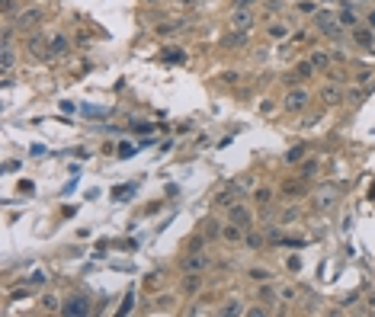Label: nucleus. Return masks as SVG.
<instances>
[{
	"mask_svg": "<svg viewBox=\"0 0 375 317\" xmlns=\"http://www.w3.org/2000/svg\"><path fill=\"white\" fill-rule=\"evenodd\" d=\"M314 70H318V68L311 64V58H305V61H299L289 74H282V84L285 87H299V84H305L308 77H314Z\"/></svg>",
	"mask_w": 375,
	"mask_h": 317,
	"instance_id": "obj_5",
	"label": "nucleus"
},
{
	"mask_svg": "<svg viewBox=\"0 0 375 317\" xmlns=\"http://www.w3.org/2000/svg\"><path fill=\"white\" fill-rule=\"evenodd\" d=\"M285 7V0H266V3H263V13H269V16H276L279 13V10Z\"/></svg>",
	"mask_w": 375,
	"mask_h": 317,
	"instance_id": "obj_39",
	"label": "nucleus"
},
{
	"mask_svg": "<svg viewBox=\"0 0 375 317\" xmlns=\"http://www.w3.org/2000/svg\"><path fill=\"white\" fill-rule=\"evenodd\" d=\"M161 61H167V64H186V52L180 45H170V48H164V52H161Z\"/></svg>",
	"mask_w": 375,
	"mask_h": 317,
	"instance_id": "obj_20",
	"label": "nucleus"
},
{
	"mask_svg": "<svg viewBox=\"0 0 375 317\" xmlns=\"http://www.w3.org/2000/svg\"><path fill=\"white\" fill-rule=\"evenodd\" d=\"M10 23L16 26V32H26V35H29V32H36L38 26L45 23V10L42 7H23Z\"/></svg>",
	"mask_w": 375,
	"mask_h": 317,
	"instance_id": "obj_2",
	"label": "nucleus"
},
{
	"mask_svg": "<svg viewBox=\"0 0 375 317\" xmlns=\"http://www.w3.org/2000/svg\"><path fill=\"white\" fill-rule=\"evenodd\" d=\"M282 247H292V250H301V247H305V240H301V237H282Z\"/></svg>",
	"mask_w": 375,
	"mask_h": 317,
	"instance_id": "obj_46",
	"label": "nucleus"
},
{
	"mask_svg": "<svg viewBox=\"0 0 375 317\" xmlns=\"http://www.w3.org/2000/svg\"><path fill=\"white\" fill-rule=\"evenodd\" d=\"M247 234L244 225H238V221H225L222 225V240H228V244H241Z\"/></svg>",
	"mask_w": 375,
	"mask_h": 317,
	"instance_id": "obj_14",
	"label": "nucleus"
},
{
	"mask_svg": "<svg viewBox=\"0 0 375 317\" xmlns=\"http://www.w3.org/2000/svg\"><path fill=\"white\" fill-rule=\"evenodd\" d=\"M42 308L52 311V314H55V311L61 314V304H58V298H55V295H45V298H42Z\"/></svg>",
	"mask_w": 375,
	"mask_h": 317,
	"instance_id": "obj_41",
	"label": "nucleus"
},
{
	"mask_svg": "<svg viewBox=\"0 0 375 317\" xmlns=\"http://www.w3.org/2000/svg\"><path fill=\"white\" fill-rule=\"evenodd\" d=\"M19 167H23V163L13 160V157H10V160H3V173H13V170H19Z\"/></svg>",
	"mask_w": 375,
	"mask_h": 317,
	"instance_id": "obj_48",
	"label": "nucleus"
},
{
	"mask_svg": "<svg viewBox=\"0 0 375 317\" xmlns=\"http://www.w3.org/2000/svg\"><path fill=\"white\" fill-rule=\"evenodd\" d=\"M260 0H231V10H257Z\"/></svg>",
	"mask_w": 375,
	"mask_h": 317,
	"instance_id": "obj_42",
	"label": "nucleus"
},
{
	"mask_svg": "<svg viewBox=\"0 0 375 317\" xmlns=\"http://www.w3.org/2000/svg\"><path fill=\"white\" fill-rule=\"evenodd\" d=\"M346 96H343V90H340V87H321V103L324 106H340V103H343Z\"/></svg>",
	"mask_w": 375,
	"mask_h": 317,
	"instance_id": "obj_18",
	"label": "nucleus"
},
{
	"mask_svg": "<svg viewBox=\"0 0 375 317\" xmlns=\"http://www.w3.org/2000/svg\"><path fill=\"white\" fill-rule=\"evenodd\" d=\"M247 39H250V32H241V29H228L222 35V48L225 52H241V48L247 45Z\"/></svg>",
	"mask_w": 375,
	"mask_h": 317,
	"instance_id": "obj_12",
	"label": "nucleus"
},
{
	"mask_svg": "<svg viewBox=\"0 0 375 317\" xmlns=\"http://www.w3.org/2000/svg\"><path fill=\"white\" fill-rule=\"evenodd\" d=\"M253 23H257V10H231V13H228V29L250 32Z\"/></svg>",
	"mask_w": 375,
	"mask_h": 317,
	"instance_id": "obj_8",
	"label": "nucleus"
},
{
	"mask_svg": "<svg viewBox=\"0 0 375 317\" xmlns=\"http://www.w3.org/2000/svg\"><path fill=\"white\" fill-rule=\"evenodd\" d=\"M314 29L321 35H330V39H340L343 35V26H340L337 13H327V10H318L314 13Z\"/></svg>",
	"mask_w": 375,
	"mask_h": 317,
	"instance_id": "obj_4",
	"label": "nucleus"
},
{
	"mask_svg": "<svg viewBox=\"0 0 375 317\" xmlns=\"http://www.w3.org/2000/svg\"><path fill=\"white\" fill-rule=\"evenodd\" d=\"M330 61H334V54L324 52V48H314V52H311V64L318 70H330Z\"/></svg>",
	"mask_w": 375,
	"mask_h": 317,
	"instance_id": "obj_23",
	"label": "nucleus"
},
{
	"mask_svg": "<svg viewBox=\"0 0 375 317\" xmlns=\"http://www.w3.org/2000/svg\"><path fill=\"white\" fill-rule=\"evenodd\" d=\"M154 128H157V125H151V122H135V125H131V132H135V135H148V132H154Z\"/></svg>",
	"mask_w": 375,
	"mask_h": 317,
	"instance_id": "obj_44",
	"label": "nucleus"
},
{
	"mask_svg": "<svg viewBox=\"0 0 375 317\" xmlns=\"http://www.w3.org/2000/svg\"><path fill=\"white\" fill-rule=\"evenodd\" d=\"M308 106H311V93H308L305 84L289 87V90H285V96H282V109L289 112V116H299V112H305Z\"/></svg>",
	"mask_w": 375,
	"mask_h": 317,
	"instance_id": "obj_1",
	"label": "nucleus"
},
{
	"mask_svg": "<svg viewBox=\"0 0 375 317\" xmlns=\"http://www.w3.org/2000/svg\"><path fill=\"white\" fill-rule=\"evenodd\" d=\"M215 314H218V317H234V314H244V308H241V301H238V298H231V301H225L222 304V308H218V311H215Z\"/></svg>",
	"mask_w": 375,
	"mask_h": 317,
	"instance_id": "obj_30",
	"label": "nucleus"
},
{
	"mask_svg": "<svg viewBox=\"0 0 375 317\" xmlns=\"http://www.w3.org/2000/svg\"><path fill=\"white\" fill-rule=\"evenodd\" d=\"M257 298H260V301H279V285L257 282Z\"/></svg>",
	"mask_w": 375,
	"mask_h": 317,
	"instance_id": "obj_22",
	"label": "nucleus"
},
{
	"mask_svg": "<svg viewBox=\"0 0 375 317\" xmlns=\"http://www.w3.org/2000/svg\"><path fill=\"white\" fill-rule=\"evenodd\" d=\"M318 173H321V160H318V157H305V160L299 163V173H295V176H301L305 183H311Z\"/></svg>",
	"mask_w": 375,
	"mask_h": 317,
	"instance_id": "obj_15",
	"label": "nucleus"
},
{
	"mask_svg": "<svg viewBox=\"0 0 375 317\" xmlns=\"http://www.w3.org/2000/svg\"><path fill=\"white\" fill-rule=\"evenodd\" d=\"M372 80H375V70H369V68L356 70V84H362V87H366V84H372Z\"/></svg>",
	"mask_w": 375,
	"mask_h": 317,
	"instance_id": "obj_40",
	"label": "nucleus"
},
{
	"mask_svg": "<svg viewBox=\"0 0 375 317\" xmlns=\"http://www.w3.org/2000/svg\"><path fill=\"white\" fill-rule=\"evenodd\" d=\"M58 109H61L64 116H71V112H77V109H74V103H71V100H61V103H58Z\"/></svg>",
	"mask_w": 375,
	"mask_h": 317,
	"instance_id": "obj_51",
	"label": "nucleus"
},
{
	"mask_svg": "<svg viewBox=\"0 0 375 317\" xmlns=\"http://www.w3.org/2000/svg\"><path fill=\"white\" fill-rule=\"evenodd\" d=\"M71 39L64 35V32H52L48 35V61H55V58H64V54L71 52Z\"/></svg>",
	"mask_w": 375,
	"mask_h": 317,
	"instance_id": "obj_9",
	"label": "nucleus"
},
{
	"mask_svg": "<svg viewBox=\"0 0 375 317\" xmlns=\"http://www.w3.org/2000/svg\"><path fill=\"white\" fill-rule=\"evenodd\" d=\"M299 215H301V209H299V205H289V209H285L282 215H279V225H289V221H295Z\"/></svg>",
	"mask_w": 375,
	"mask_h": 317,
	"instance_id": "obj_36",
	"label": "nucleus"
},
{
	"mask_svg": "<svg viewBox=\"0 0 375 317\" xmlns=\"http://www.w3.org/2000/svg\"><path fill=\"white\" fill-rule=\"evenodd\" d=\"M173 3H176V7H183V10H192L199 0H173Z\"/></svg>",
	"mask_w": 375,
	"mask_h": 317,
	"instance_id": "obj_55",
	"label": "nucleus"
},
{
	"mask_svg": "<svg viewBox=\"0 0 375 317\" xmlns=\"http://www.w3.org/2000/svg\"><path fill=\"white\" fill-rule=\"evenodd\" d=\"M202 288V272H183V295H196Z\"/></svg>",
	"mask_w": 375,
	"mask_h": 317,
	"instance_id": "obj_21",
	"label": "nucleus"
},
{
	"mask_svg": "<svg viewBox=\"0 0 375 317\" xmlns=\"http://www.w3.org/2000/svg\"><path fill=\"white\" fill-rule=\"evenodd\" d=\"M13 64H16V52H13V45H3V52H0V70H3V74H10V70H13Z\"/></svg>",
	"mask_w": 375,
	"mask_h": 317,
	"instance_id": "obj_24",
	"label": "nucleus"
},
{
	"mask_svg": "<svg viewBox=\"0 0 375 317\" xmlns=\"http://www.w3.org/2000/svg\"><path fill=\"white\" fill-rule=\"evenodd\" d=\"M250 199H253V205L266 209L269 202H273V189H269V186H260V189H253V193H250Z\"/></svg>",
	"mask_w": 375,
	"mask_h": 317,
	"instance_id": "obj_28",
	"label": "nucleus"
},
{
	"mask_svg": "<svg viewBox=\"0 0 375 317\" xmlns=\"http://www.w3.org/2000/svg\"><path fill=\"white\" fill-rule=\"evenodd\" d=\"M337 199H340V186L321 183L318 189H314V195H311V205H314V211H330L334 205H337Z\"/></svg>",
	"mask_w": 375,
	"mask_h": 317,
	"instance_id": "obj_3",
	"label": "nucleus"
},
{
	"mask_svg": "<svg viewBox=\"0 0 375 317\" xmlns=\"http://www.w3.org/2000/svg\"><path fill=\"white\" fill-rule=\"evenodd\" d=\"M131 304H135V292H129L122 298V308H119V314H131Z\"/></svg>",
	"mask_w": 375,
	"mask_h": 317,
	"instance_id": "obj_45",
	"label": "nucleus"
},
{
	"mask_svg": "<svg viewBox=\"0 0 375 317\" xmlns=\"http://www.w3.org/2000/svg\"><path fill=\"white\" fill-rule=\"evenodd\" d=\"M138 151H141L138 144H131V141H122V144L115 147V157H122V160H131V157H135Z\"/></svg>",
	"mask_w": 375,
	"mask_h": 317,
	"instance_id": "obj_31",
	"label": "nucleus"
},
{
	"mask_svg": "<svg viewBox=\"0 0 375 317\" xmlns=\"http://www.w3.org/2000/svg\"><path fill=\"white\" fill-rule=\"evenodd\" d=\"M206 269H208L206 250H186V256L180 260V272H206Z\"/></svg>",
	"mask_w": 375,
	"mask_h": 317,
	"instance_id": "obj_7",
	"label": "nucleus"
},
{
	"mask_svg": "<svg viewBox=\"0 0 375 317\" xmlns=\"http://www.w3.org/2000/svg\"><path fill=\"white\" fill-rule=\"evenodd\" d=\"M244 314H247V317H263V314H266V311H263V308H247Z\"/></svg>",
	"mask_w": 375,
	"mask_h": 317,
	"instance_id": "obj_56",
	"label": "nucleus"
},
{
	"mask_svg": "<svg viewBox=\"0 0 375 317\" xmlns=\"http://www.w3.org/2000/svg\"><path fill=\"white\" fill-rule=\"evenodd\" d=\"M61 314H68V317H84V314H90V298H87V295H71L68 301L61 304Z\"/></svg>",
	"mask_w": 375,
	"mask_h": 317,
	"instance_id": "obj_10",
	"label": "nucleus"
},
{
	"mask_svg": "<svg viewBox=\"0 0 375 317\" xmlns=\"http://www.w3.org/2000/svg\"><path fill=\"white\" fill-rule=\"evenodd\" d=\"M238 199H241V195H238V193H234V189L228 186V189H222V193L215 195V205H218V209H231V205H234Z\"/></svg>",
	"mask_w": 375,
	"mask_h": 317,
	"instance_id": "obj_26",
	"label": "nucleus"
},
{
	"mask_svg": "<svg viewBox=\"0 0 375 317\" xmlns=\"http://www.w3.org/2000/svg\"><path fill=\"white\" fill-rule=\"evenodd\" d=\"M366 23H369V26H372V29H375V10H372V13H369V19H366Z\"/></svg>",
	"mask_w": 375,
	"mask_h": 317,
	"instance_id": "obj_59",
	"label": "nucleus"
},
{
	"mask_svg": "<svg viewBox=\"0 0 375 317\" xmlns=\"http://www.w3.org/2000/svg\"><path fill=\"white\" fill-rule=\"evenodd\" d=\"M247 279L250 282H269V279H276L269 269H260V266H253V269H247Z\"/></svg>",
	"mask_w": 375,
	"mask_h": 317,
	"instance_id": "obj_32",
	"label": "nucleus"
},
{
	"mask_svg": "<svg viewBox=\"0 0 375 317\" xmlns=\"http://www.w3.org/2000/svg\"><path fill=\"white\" fill-rule=\"evenodd\" d=\"M308 151H311L308 144H295V147H289V151H285L282 160H285V163H301V160L308 157Z\"/></svg>",
	"mask_w": 375,
	"mask_h": 317,
	"instance_id": "obj_25",
	"label": "nucleus"
},
{
	"mask_svg": "<svg viewBox=\"0 0 375 317\" xmlns=\"http://www.w3.org/2000/svg\"><path fill=\"white\" fill-rule=\"evenodd\" d=\"M45 282V272H32L29 276V285H42Z\"/></svg>",
	"mask_w": 375,
	"mask_h": 317,
	"instance_id": "obj_54",
	"label": "nucleus"
},
{
	"mask_svg": "<svg viewBox=\"0 0 375 317\" xmlns=\"http://www.w3.org/2000/svg\"><path fill=\"white\" fill-rule=\"evenodd\" d=\"M26 54L36 61H48V35L45 32H29L26 39Z\"/></svg>",
	"mask_w": 375,
	"mask_h": 317,
	"instance_id": "obj_6",
	"label": "nucleus"
},
{
	"mask_svg": "<svg viewBox=\"0 0 375 317\" xmlns=\"http://www.w3.org/2000/svg\"><path fill=\"white\" fill-rule=\"evenodd\" d=\"M260 112H263V116H273V112H276V103L273 100H263L260 103Z\"/></svg>",
	"mask_w": 375,
	"mask_h": 317,
	"instance_id": "obj_47",
	"label": "nucleus"
},
{
	"mask_svg": "<svg viewBox=\"0 0 375 317\" xmlns=\"http://www.w3.org/2000/svg\"><path fill=\"white\" fill-rule=\"evenodd\" d=\"M29 151H32V157H45V147H42V144H32Z\"/></svg>",
	"mask_w": 375,
	"mask_h": 317,
	"instance_id": "obj_57",
	"label": "nucleus"
},
{
	"mask_svg": "<svg viewBox=\"0 0 375 317\" xmlns=\"http://www.w3.org/2000/svg\"><path fill=\"white\" fill-rule=\"evenodd\" d=\"M241 80V74L238 70H222V74H218V84H228V87H234Z\"/></svg>",
	"mask_w": 375,
	"mask_h": 317,
	"instance_id": "obj_38",
	"label": "nucleus"
},
{
	"mask_svg": "<svg viewBox=\"0 0 375 317\" xmlns=\"http://www.w3.org/2000/svg\"><path fill=\"white\" fill-rule=\"evenodd\" d=\"M183 29H186V19H167V23L154 26V32L164 35V39H167V35H176V32H183Z\"/></svg>",
	"mask_w": 375,
	"mask_h": 317,
	"instance_id": "obj_19",
	"label": "nucleus"
},
{
	"mask_svg": "<svg viewBox=\"0 0 375 317\" xmlns=\"http://www.w3.org/2000/svg\"><path fill=\"white\" fill-rule=\"evenodd\" d=\"M161 285V272H148L145 279H141V288H145V292H151V288H157Z\"/></svg>",
	"mask_w": 375,
	"mask_h": 317,
	"instance_id": "obj_35",
	"label": "nucleus"
},
{
	"mask_svg": "<svg viewBox=\"0 0 375 317\" xmlns=\"http://www.w3.org/2000/svg\"><path fill=\"white\" fill-rule=\"evenodd\" d=\"M244 244H247V247H253V250H260L263 244H266V237H260L257 231H250V228H247V234H244Z\"/></svg>",
	"mask_w": 375,
	"mask_h": 317,
	"instance_id": "obj_33",
	"label": "nucleus"
},
{
	"mask_svg": "<svg viewBox=\"0 0 375 317\" xmlns=\"http://www.w3.org/2000/svg\"><path fill=\"white\" fill-rule=\"evenodd\" d=\"M305 193H308V183L301 176H292V179L279 183V195H285V199H301Z\"/></svg>",
	"mask_w": 375,
	"mask_h": 317,
	"instance_id": "obj_11",
	"label": "nucleus"
},
{
	"mask_svg": "<svg viewBox=\"0 0 375 317\" xmlns=\"http://www.w3.org/2000/svg\"><path fill=\"white\" fill-rule=\"evenodd\" d=\"M285 269H289V272H299V269H301V256H299V253L285 256Z\"/></svg>",
	"mask_w": 375,
	"mask_h": 317,
	"instance_id": "obj_43",
	"label": "nucleus"
},
{
	"mask_svg": "<svg viewBox=\"0 0 375 317\" xmlns=\"http://www.w3.org/2000/svg\"><path fill=\"white\" fill-rule=\"evenodd\" d=\"M170 304H173V295H161V298H157V308L161 311H167Z\"/></svg>",
	"mask_w": 375,
	"mask_h": 317,
	"instance_id": "obj_50",
	"label": "nucleus"
},
{
	"mask_svg": "<svg viewBox=\"0 0 375 317\" xmlns=\"http://www.w3.org/2000/svg\"><path fill=\"white\" fill-rule=\"evenodd\" d=\"M369 199H372V202H375V183H372V189H369Z\"/></svg>",
	"mask_w": 375,
	"mask_h": 317,
	"instance_id": "obj_61",
	"label": "nucleus"
},
{
	"mask_svg": "<svg viewBox=\"0 0 375 317\" xmlns=\"http://www.w3.org/2000/svg\"><path fill=\"white\" fill-rule=\"evenodd\" d=\"M68 154H74V157H80V160H87V157H90V151H84V147H71Z\"/></svg>",
	"mask_w": 375,
	"mask_h": 317,
	"instance_id": "obj_52",
	"label": "nucleus"
},
{
	"mask_svg": "<svg viewBox=\"0 0 375 317\" xmlns=\"http://www.w3.org/2000/svg\"><path fill=\"white\" fill-rule=\"evenodd\" d=\"M299 295H301V288H299V285H279V301H282V304L299 301Z\"/></svg>",
	"mask_w": 375,
	"mask_h": 317,
	"instance_id": "obj_29",
	"label": "nucleus"
},
{
	"mask_svg": "<svg viewBox=\"0 0 375 317\" xmlns=\"http://www.w3.org/2000/svg\"><path fill=\"white\" fill-rule=\"evenodd\" d=\"M42 3H55V0H42Z\"/></svg>",
	"mask_w": 375,
	"mask_h": 317,
	"instance_id": "obj_62",
	"label": "nucleus"
},
{
	"mask_svg": "<svg viewBox=\"0 0 375 317\" xmlns=\"http://www.w3.org/2000/svg\"><path fill=\"white\" fill-rule=\"evenodd\" d=\"M228 221H238V225H253V215H250V209H247L244 202H234V205H231L228 209Z\"/></svg>",
	"mask_w": 375,
	"mask_h": 317,
	"instance_id": "obj_16",
	"label": "nucleus"
},
{
	"mask_svg": "<svg viewBox=\"0 0 375 317\" xmlns=\"http://www.w3.org/2000/svg\"><path fill=\"white\" fill-rule=\"evenodd\" d=\"M161 209H164L161 202H154V205H148V209H145V211H148V215H157V211H161Z\"/></svg>",
	"mask_w": 375,
	"mask_h": 317,
	"instance_id": "obj_58",
	"label": "nucleus"
},
{
	"mask_svg": "<svg viewBox=\"0 0 375 317\" xmlns=\"http://www.w3.org/2000/svg\"><path fill=\"white\" fill-rule=\"evenodd\" d=\"M362 93H366V90H356V87H353V90L346 93V103H359V100H362Z\"/></svg>",
	"mask_w": 375,
	"mask_h": 317,
	"instance_id": "obj_49",
	"label": "nucleus"
},
{
	"mask_svg": "<svg viewBox=\"0 0 375 317\" xmlns=\"http://www.w3.org/2000/svg\"><path fill=\"white\" fill-rule=\"evenodd\" d=\"M222 225L225 221H218V218H202V225H199V231L206 234V240H222Z\"/></svg>",
	"mask_w": 375,
	"mask_h": 317,
	"instance_id": "obj_17",
	"label": "nucleus"
},
{
	"mask_svg": "<svg viewBox=\"0 0 375 317\" xmlns=\"http://www.w3.org/2000/svg\"><path fill=\"white\" fill-rule=\"evenodd\" d=\"M206 244H208V240H206V234H192V237L189 240H186V250H206Z\"/></svg>",
	"mask_w": 375,
	"mask_h": 317,
	"instance_id": "obj_34",
	"label": "nucleus"
},
{
	"mask_svg": "<svg viewBox=\"0 0 375 317\" xmlns=\"http://www.w3.org/2000/svg\"><path fill=\"white\" fill-rule=\"evenodd\" d=\"M353 32V42L359 48H369V52H375V29L372 26H356V29H350Z\"/></svg>",
	"mask_w": 375,
	"mask_h": 317,
	"instance_id": "obj_13",
	"label": "nucleus"
},
{
	"mask_svg": "<svg viewBox=\"0 0 375 317\" xmlns=\"http://www.w3.org/2000/svg\"><path fill=\"white\" fill-rule=\"evenodd\" d=\"M369 308H372V311H375V292H372V295H369Z\"/></svg>",
	"mask_w": 375,
	"mask_h": 317,
	"instance_id": "obj_60",
	"label": "nucleus"
},
{
	"mask_svg": "<svg viewBox=\"0 0 375 317\" xmlns=\"http://www.w3.org/2000/svg\"><path fill=\"white\" fill-rule=\"evenodd\" d=\"M19 193H26V195H29V193H36V186H32L29 179H19Z\"/></svg>",
	"mask_w": 375,
	"mask_h": 317,
	"instance_id": "obj_53",
	"label": "nucleus"
},
{
	"mask_svg": "<svg viewBox=\"0 0 375 317\" xmlns=\"http://www.w3.org/2000/svg\"><path fill=\"white\" fill-rule=\"evenodd\" d=\"M289 23H282V19H276V23H269L266 26V35L269 39H289Z\"/></svg>",
	"mask_w": 375,
	"mask_h": 317,
	"instance_id": "obj_27",
	"label": "nucleus"
},
{
	"mask_svg": "<svg viewBox=\"0 0 375 317\" xmlns=\"http://www.w3.org/2000/svg\"><path fill=\"white\" fill-rule=\"evenodd\" d=\"M295 10H299V13L314 16V13H318V3H314V0H295Z\"/></svg>",
	"mask_w": 375,
	"mask_h": 317,
	"instance_id": "obj_37",
	"label": "nucleus"
}]
</instances>
